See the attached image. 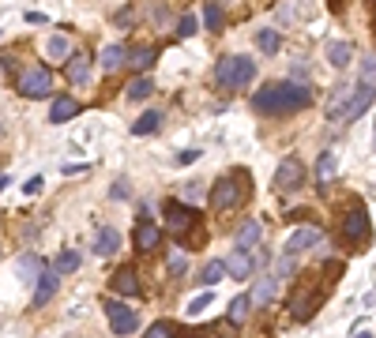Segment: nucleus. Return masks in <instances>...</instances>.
<instances>
[{
	"label": "nucleus",
	"instance_id": "1",
	"mask_svg": "<svg viewBox=\"0 0 376 338\" xmlns=\"http://www.w3.org/2000/svg\"><path fill=\"white\" fill-rule=\"evenodd\" d=\"M309 102H313V90L293 83V79H282V83H268L256 90L252 98V109L256 113H297V109H305Z\"/></svg>",
	"mask_w": 376,
	"mask_h": 338
},
{
	"label": "nucleus",
	"instance_id": "2",
	"mask_svg": "<svg viewBox=\"0 0 376 338\" xmlns=\"http://www.w3.org/2000/svg\"><path fill=\"white\" fill-rule=\"evenodd\" d=\"M256 79V60L245 53H226L215 64V83L222 90H245Z\"/></svg>",
	"mask_w": 376,
	"mask_h": 338
},
{
	"label": "nucleus",
	"instance_id": "3",
	"mask_svg": "<svg viewBox=\"0 0 376 338\" xmlns=\"http://www.w3.org/2000/svg\"><path fill=\"white\" fill-rule=\"evenodd\" d=\"M23 98H49L53 94V76L49 68H26L19 76V83H15Z\"/></svg>",
	"mask_w": 376,
	"mask_h": 338
},
{
	"label": "nucleus",
	"instance_id": "4",
	"mask_svg": "<svg viewBox=\"0 0 376 338\" xmlns=\"http://www.w3.org/2000/svg\"><path fill=\"white\" fill-rule=\"evenodd\" d=\"M245 199V180L241 177H222L215 180V188H211V203L218 207V211H230Z\"/></svg>",
	"mask_w": 376,
	"mask_h": 338
},
{
	"label": "nucleus",
	"instance_id": "5",
	"mask_svg": "<svg viewBox=\"0 0 376 338\" xmlns=\"http://www.w3.org/2000/svg\"><path fill=\"white\" fill-rule=\"evenodd\" d=\"M102 308L109 316V331H113V335H132L136 327H140V316H136L128 305H121V301H106Z\"/></svg>",
	"mask_w": 376,
	"mask_h": 338
},
{
	"label": "nucleus",
	"instance_id": "6",
	"mask_svg": "<svg viewBox=\"0 0 376 338\" xmlns=\"http://www.w3.org/2000/svg\"><path fill=\"white\" fill-rule=\"evenodd\" d=\"M343 237H346L350 244L369 241V214H365V207H361V203L346 211V218H343Z\"/></svg>",
	"mask_w": 376,
	"mask_h": 338
},
{
	"label": "nucleus",
	"instance_id": "7",
	"mask_svg": "<svg viewBox=\"0 0 376 338\" xmlns=\"http://www.w3.org/2000/svg\"><path fill=\"white\" fill-rule=\"evenodd\" d=\"M301 180H305V166L297 158H282L271 185H275V192H293V188H301Z\"/></svg>",
	"mask_w": 376,
	"mask_h": 338
},
{
	"label": "nucleus",
	"instance_id": "8",
	"mask_svg": "<svg viewBox=\"0 0 376 338\" xmlns=\"http://www.w3.org/2000/svg\"><path fill=\"white\" fill-rule=\"evenodd\" d=\"M166 226L181 237V233H188V230L199 226V211H192V207H185V203H170L166 207Z\"/></svg>",
	"mask_w": 376,
	"mask_h": 338
},
{
	"label": "nucleus",
	"instance_id": "9",
	"mask_svg": "<svg viewBox=\"0 0 376 338\" xmlns=\"http://www.w3.org/2000/svg\"><path fill=\"white\" fill-rule=\"evenodd\" d=\"M320 237H324V230H320V226H301V230L290 233V241H286V248H282V252H286V255H297V252L313 248Z\"/></svg>",
	"mask_w": 376,
	"mask_h": 338
},
{
	"label": "nucleus",
	"instance_id": "10",
	"mask_svg": "<svg viewBox=\"0 0 376 338\" xmlns=\"http://www.w3.org/2000/svg\"><path fill=\"white\" fill-rule=\"evenodd\" d=\"M373 98H376V83H357L354 87V98H350V105H346V121H357V117L365 113V109L373 105Z\"/></svg>",
	"mask_w": 376,
	"mask_h": 338
},
{
	"label": "nucleus",
	"instance_id": "11",
	"mask_svg": "<svg viewBox=\"0 0 376 338\" xmlns=\"http://www.w3.org/2000/svg\"><path fill=\"white\" fill-rule=\"evenodd\" d=\"M162 248V230L154 222H140L136 226V252L147 255V252H158Z\"/></svg>",
	"mask_w": 376,
	"mask_h": 338
},
{
	"label": "nucleus",
	"instance_id": "12",
	"mask_svg": "<svg viewBox=\"0 0 376 338\" xmlns=\"http://www.w3.org/2000/svg\"><path fill=\"white\" fill-rule=\"evenodd\" d=\"M57 286H60V275H57V271H42V275H38V286H34V297H31V305H34V308L49 305V301H53V294H57Z\"/></svg>",
	"mask_w": 376,
	"mask_h": 338
},
{
	"label": "nucleus",
	"instance_id": "13",
	"mask_svg": "<svg viewBox=\"0 0 376 338\" xmlns=\"http://www.w3.org/2000/svg\"><path fill=\"white\" fill-rule=\"evenodd\" d=\"M90 53H76L68 64H64V79H68L72 87H83V83H90Z\"/></svg>",
	"mask_w": 376,
	"mask_h": 338
},
{
	"label": "nucleus",
	"instance_id": "14",
	"mask_svg": "<svg viewBox=\"0 0 376 338\" xmlns=\"http://www.w3.org/2000/svg\"><path fill=\"white\" fill-rule=\"evenodd\" d=\"M354 98V83H338L332 102H327V121H346V105Z\"/></svg>",
	"mask_w": 376,
	"mask_h": 338
},
{
	"label": "nucleus",
	"instance_id": "15",
	"mask_svg": "<svg viewBox=\"0 0 376 338\" xmlns=\"http://www.w3.org/2000/svg\"><path fill=\"white\" fill-rule=\"evenodd\" d=\"M256 267H260V263H256L249 252H234L230 260H226V275H234L237 282L252 278V271H256Z\"/></svg>",
	"mask_w": 376,
	"mask_h": 338
},
{
	"label": "nucleus",
	"instance_id": "16",
	"mask_svg": "<svg viewBox=\"0 0 376 338\" xmlns=\"http://www.w3.org/2000/svg\"><path fill=\"white\" fill-rule=\"evenodd\" d=\"M95 255H113V252H121V230H113V226H102L95 237V248H90Z\"/></svg>",
	"mask_w": 376,
	"mask_h": 338
},
{
	"label": "nucleus",
	"instance_id": "17",
	"mask_svg": "<svg viewBox=\"0 0 376 338\" xmlns=\"http://www.w3.org/2000/svg\"><path fill=\"white\" fill-rule=\"evenodd\" d=\"M76 53H72V45H68V38L64 34H53L49 42H45V60H53V64H68Z\"/></svg>",
	"mask_w": 376,
	"mask_h": 338
},
{
	"label": "nucleus",
	"instance_id": "18",
	"mask_svg": "<svg viewBox=\"0 0 376 338\" xmlns=\"http://www.w3.org/2000/svg\"><path fill=\"white\" fill-rule=\"evenodd\" d=\"M260 237H263L260 222H241V226H237V237H234L237 252H249V248H256V244H260Z\"/></svg>",
	"mask_w": 376,
	"mask_h": 338
},
{
	"label": "nucleus",
	"instance_id": "19",
	"mask_svg": "<svg viewBox=\"0 0 376 338\" xmlns=\"http://www.w3.org/2000/svg\"><path fill=\"white\" fill-rule=\"evenodd\" d=\"M113 289L121 297H136V294H140V275H136V267H121V271H117V275H113Z\"/></svg>",
	"mask_w": 376,
	"mask_h": 338
},
{
	"label": "nucleus",
	"instance_id": "20",
	"mask_svg": "<svg viewBox=\"0 0 376 338\" xmlns=\"http://www.w3.org/2000/svg\"><path fill=\"white\" fill-rule=\"evenodd\" d=\"M72 117H79V102H76V98H68V94H60L57 102H53V109H49V121L64 124V121H72Z\"/></svg>",
	"mask_w": 376,
	"mask_h": 338
},
{
	"label": "nucleus",
	"instance_id": "21",
	"mask_svg": "<svg viewBox=\"0 0 376 338\" xmlns=\"http://www.w3.org/2000/svg\"><path fill=\"white\" fill-rule=\"evenodd\" d=\"M327 60H332L335 68H346V64L354 60V45L350 42H332L327 45Z\"/></svg>",
	"mask_w": 376,
	"mask_h": 338
},
{
	"label": "nucleus",
	"instance_id": "22",
	"mask_svg": "<svg viewBox=\"0 0 376 338\" xmlns=\"http://www.w3.org/2000/svg\"><path fill=\"white\" fill-rule=\"evenodd\" d=\"M275 289H279V278H275V275L260 278V282L252 286V305H268V301L275 297Z\"/></svg>",
	"mask_w": 376,
	"mask_h": 338
},
{
	"label": "nucleus",
	"instance_id": "23",
	"mask_svg": "<svg viewBox=\"0 0 376 338\" xmlns=\"http://www.w3.org/2000/svg\"><path fill=\"white\" fill-rule=\"evenodd\" d=\"M124 64H128V49H124V45H106L102 68L106 71H117V68H124Z\"/></svg>",
	"mask_w": 376,
	"mask_h": 338
},
{
	"label": "nucleus",
	"instance_id": "24",
	"mask_svg": "<svg viewBox=\"0 0 376 338\" xmlns=\"http://www.w3.org/2000/svg\"><path fill=\"white\" fill-rule=\"evenodd\" d=\"M132 102H143V98H151L154 94V79H147V76H136L132 83H128V90H124Z\"/></svg>",
	"mask_w": 376,
	"mask_h": 338
},
{
	"label": "nucleus",
	"instance_id": "25",
	"mask_svg": "<svg viewBox=\"0 0 376 338\" xmlns=\"http://www.w3.org/2000/svg\"><path fill=\"white\" fill-rule=\"evenodd\" d=\"M256 45H260V53H279V45H282V34L279 31H271V26H263V31H256Z\"/></svg>",
	"mask_w": 376,
	"mask_h": 338
},
{
	"label": "nucleus",
	"instance_id": "26",
	"mask_svg": "<svg viewBox=\"0 0 376 338\" xmlns=\"http://www.w3.org/2000/svg\"><path fill=\"white\" fill-rule=\"evenodd\" d=\"M199 23H204L211 34H215V31H222V8H218L215 0H207V4H204V12H199Z\"/></svg>",
	"mask_w": 376,
	"mask_h": 338
},
{
	"label": "nucleus",
	"instance_id": "27",
	"mask_svg": "<svg viewBox=\"0 0 376 338\" xmlns=\"http://www.w3.org/2000/svg\"><path fill=\"white\" fill-rule=\"evenodd\" d=\"M249 308H252V294H241V297H234L230 301V323L241 327L245 319H249Z\"/></svg>",
	"mask_w": 376,
	"mask_h": 338
},
{
	"label": "nucleus",
	"instance_id": "28",
	"mask_svg": "<svg viewBox=\"0 0 376 338\" xmlns=\"http://www.w3.org/2000/svg\"><path fill=\"white\" fill-rule=\"evenodd\" d=\"M158 124H162V113H158V109H147L140 121L132 124V132L136 135H147V132H158Z\"/></svg>",
	"mask_w": 376,
	"mask_h": 338
},
{
	"label": "nucleus",
	"instance_id": "29",
	"mask_svg": "<svg viewBox=\"0 0 376 338\" xmlns=\"http://www.w3.org/2000/svg\"><path fill=\"white\" fill-rule=\"evenodd\" d=\"M79 263H83V260H79V252H60L57 255V263H53V271H57V275H72V271H79Z\"/></svg>",
	"mask_w": 376,
	"mask_h": 338
},
{
	"label": "nucleus",
	"instance_id": "30",
	"mask_svg": "<svg viewBox=\"0 0 376 338\" xmlns=\"http://www.w3.org/2000/svg\"><path fill=\"white\" fill-rule=\"evenodd\" d=\"M151 60H154V49H147V45H143V49H132V53H128V64H132L140 76H143V68H151Z\"/></svg>",
	"mask_w": 376,
	"mask_h": 338
},
{
	"label": "nucleus",
	"instance_id": "31",
	"mask_svg": "<svg viewBox=\"0 0 376 338\" xmlns=\"http://www.w3.org/2000/svg\"><path fill=\"white\" fill-rule=\"evenodd\" d=\"M332 173H335V154H332V151H324V154H320V162H316V180L324 185V180L332 177Z\"/></svg>",
	"mask_w": 376,
	"mask_h": 338
},
{
	"label": "nucleus",
	"instance_id": "32",
	"mask_svg": "<svg viewBox=\"0 0 376 338\" xmlns=\"http://www.w3.org/2000/svg\"><path fill=\"white\" fill-rule=\"evenodd\" d=\"M222 275H226V263H222V260H211L207 267H204V286L215 289V282L222 278Z\"/></svg>",
	"mask_w": 376,
	"mask_h": 338
},
{
	"label": "nucleus",
	"instance_id": "33",
	"mask_svg": "<svg viewBox=\"0 0 376 338\" xmlns=\"http://www.w3.org/2000/svg\"><path fill=\"white\" fill-rule=\"evenodd\" d=\"M143 338H177V327H173L170 319H158V323H151V331Z\"/></svg>",
	"mask_w": 376,
	"mask_h": 338
},
{
	"label": "nucleus",
	"instance_id": "34",
	"mask_svg": "<svg viewBox=\"0 0 376 338\" xmlns=\"http://www.w3.org/2000/svg\"><path fill=\"white\" fill-rule=\"evenodd\" d=\"M196 31H199V19H196V15H181V19H177V34H181V38H192Z\"/></svg>",
	"mask_w": 376,
	"mask_h": 338
},
{
	"label": "nucleus",
	"instance_id": "35",
	"mask_svg": "<svg viewBox=\"0 0 376 338\" xmlns=\"http://www.w3.org/2000/svg\"><path fill=\"white\" fill-rule=\"evenodd\" d=\"M211 301H215V289H207V294H199L196 301H188V316H199V312L211 305Z\"/></svg>",
	"mask_w": 376,
	"mask_h": 338
},
{
	"label": "nucleus",
	"instance_id": "36",
	"mask_svg": "<svg viewBox=\"0 0 376 338\" xmlns=\"http://www.w3.org/2000/svg\"><path fill=\"white\" fill-rule=\"evenodd\" d=\"M188 271V255L185 252H170V275H185Z\"/></svg>",
	"mask_w": 376,
	"mask_h": 338
},
{
	"label": "nucleus",
	"instance_id": "37",
	"mask_svg": "<svg viewBox=\"0 0 376 338\" xmlns=\"http://www.w3.org/2000/svg\"><path fill=\"white\" fill-rule=\"evenodd\" d=\"M132 8H121V12H113V26H121V31H128V26H132L136 19H132Z\"/></svg>",
	"mask_w": 376,
	"mask_h": 338
},
{
	"label": "nucleus",
	"instance_id": "38",
	"mask_svg": "<svg viewBox=\"0 0 376 338\" xmlns=\"http://www.w3.org/2000/svg\"><path fill=\"white\" fill-rule=\"evenodd\" d=\"M361 79L365 83H376V57H361Z\"/></svg>",
	"mask_w": 376,
	"mask_h": 338
},
{
	"label": "nucleus",
	"instance_id": "39",
	"mask_svg": "<svg viewBox=\"0 0 376 338\" xmlns=\"http://www.w3.org/2000/svg\"><path fill=\"white\" fill-rule=\"evenodd\" d=\"M23 19L31 23V26H42V23H49V15H45V12H26Z\"/></svg>",
	"mask_w": 376,
	"mask_h": 338
},
{
	"label": "nucleus",
	"instance_id": "40",
	"mask_svg": "<svg viewBox=\"0 0 376 338\" xmlns=\"http://www.w3.org/2000/svg\"><path fill=\"white\" fill-rule=\"evenodd\" d=\"M109 196H113V199H124V196H128V185H124V180H117V185L109 188Z\"/></svg>",
	"mask_w": 376,
	"mask_h": 338
},
{
	"label": "nucleus",
	"instance_id": "41",
	"mask_svg": "<svg viewBox=\"0 0 376 338\" xmlns=\"http://www.w3.org/2000/svg\"><path fill=\"white\" fill-rule=\"evenodd\" d=\"M354 338H373V335H369V331H357V335H354Z\"/></svg>",
	"mask_w": 376,
	"mask_h": 338
},
{
	"label": "nucleus",
	"instance_id": "42",
	"mask_svg": "<svg viewBox=\"0 0 376 338\" xmlns=\"http://www.w3.org/2000/svg\"><path fill=\"white\" fill-rule=\"evenodd\" d=\"M327 4H332V8H343V0H327Z\"/></svg>",
	"mask_w": 376,
	"mask_h": 338
},
{
	"label": "nucleus",
	"instance_id": "43",
	"mask_svg": "<svg viewBox=\"0 0 376 338\" xmlns=\"http://www.w3.org/2000/svg\"><path fill=\"white\" fill-rule=\"evenodd\" d=\"M8 188V177H0V192H4Z\"/></svg>",
	"mask_w": 376,
	"mask_h": 338
}]
</instances>
